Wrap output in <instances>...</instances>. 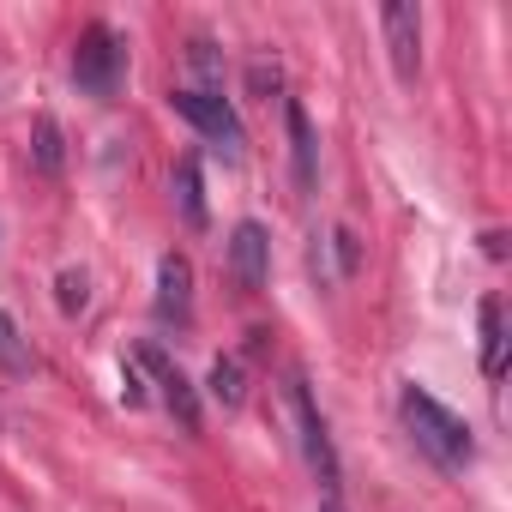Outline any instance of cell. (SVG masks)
Returning <instances> with one entry per match:
<instances>
[{"mask_svg":"<svg viewBox=\"0 0 512 512\" xmlns=\"http://www.w3.org/2000/svg\"><path fill=\"white\" fill-rule=\"evenodd\" d=\"M284 127H290V163H296V187L314 193L320 187V139H314V121L296 97H284Z\"/></svg>","mask_w":512,"mask_h":512,"instance_id":"9","label":"cell"},{"mask_svg":"<svg viewBox=\"0 0 512 512\" xmlns=\"http://www.w3.org/2000/svg\"><path fill=\"white\" fill-rule=\"evenodd\" d=\"M398 416H404V428H410V440H416V452H422L428 464H440V470H464V464L476 458V434H470V422H464L458 410H446L434 392H422L416 380L398 392Z\"/></svg>","mask_w":512,"mask_h":512,"instance_id":"1","label":"cell"},{"mask_svg":"<svg viewBox=\"0 0 512 512\" xmlns=\"http://www.w3.org/2000/svg\"><path fill=\"white\" fill-rule=\"evenodd\" d=\"M380 31H386V55H392L398 85H416V73H422V7H410V0H386V7H380Z\"/></svg>","mask_w":512,"mask_h":512,"instance_id":"6","label":"cell"},{"mask_svg":"<svg viewBox=\"0 0 512 512\" xmlns=\"http://www.w3.org/2000/svg\"><path fill=\"white\" fill-rule=\"evenodd\" d=\"M31 356H25V344H19V326H13V314L0 308V368H25Z\"/></svg>","mask_w":512,"mask_h":512,"instance_id":"17","label":"cell"},{"mask_svg":"<svg viewBox=\"0 0 512 512\" xmlns=\"http://www.w3.org/2000/svg\"><path fill=\"white\" fill-rule=\"evenodd\" d=\"M175 205H181V217H187V229H205L211 223V205H205V181H199V157L187 151L181 163H175Z\"/></svg>","mask_w":512,"mask_h":512,"instance_id":"10","label":"cell"},{"mask_svg":"<svg viewBox=\"0 0 512 512\" xmlns=\"http://www.w3.org/2000/svg\"><path fill=\"white\" fill-rule=\"evenodd\" d=\"M290 410H296V434H302V452H308V470H314L320 494H344L338 446H332V434H326V416H320V404H314V392H308V374H302V368L290 374Z\"/></svg>","mask_w":512,"mask_h":512,"instance_id":"3","label":"cell"},{"mask_svg":"<svg viewBox=\"0 0 512 512\" xmlns=\"http://www.w3.org/2000/svg\"><path fill=\"white\" fill-rule=\"evenodd\" d=\"M55 302H61L67 320H79V314L91 308V278H85V272H61V278H55Z\"/></svg>","mask_w":512,"mask_h":512,"instance_id":"14","label":"cell"},{"mask_svg":"<svg viewBox=\"0 0 512 512\" xmlns=\"http://www.w3.org/2000/svg\"><path fill=\"white\" fill-rule=\"evenodd\" d=\"M320 512H344V494H326V500H320Z\"/></svg>","mask_w":512,"mask_h":512,"instance_id":"20","label":"cell"},{"mask_svg":"<svg viewBox=\"0 0 512 512\" xmlns=\"http://www.w3.org/2000/svg\"><path fill=\"white\" fill-rule=\"evenodd\" d=\"M157 320L163 326H187L193 320V260L175 253V247L157 260Z\"/></svg>","mask_w":512,"mask_h":512,"instance_id":"8","label":"cell"},{"mask_svg":"<svg viewBox=\"0 0 512 512\" xmlns=\"http://www.w3.org/2000/svg\"><path fill=\"white\" fill-rule=\"evenodd\" d=\"M476 320H482V374L500 380L506 374V314H500V296H482Z\"/></svg>","mask_w":512,"mask_h":512,"instance_id":"11","label":"cell"},{"mask_svg":"<svg viewBox=\"0 0 512 512\" xmlns=\"http://www.w3.org/2000/svg\"><path fill=\"white\" fill-rule=\"evenodd\" d=\"M133 368H139V374H151V386H157L163 410H169V416H175L187 434H199V428H205V404H199V386H193V380H187V374H181V368H175V362L157 350V344H139V350H133Z\"/></svg>","mask_w":512,"mask_h":512,"instance_id":"5","label":"cell"},{"mask_svg":"<svg viewBox=\"0 0 512 512\" xmlns=\"http://www.w3.org/2000/svg\"><path fill=\"white\" fill-rule=\"evenodd\" d=\"M31 163H37V175H61L67 169V139H61L55 115H37V127H31Z\"/></svg>","mask_w":512,"mask_h":512,"instance_id":"12","label":"cell"},{"mask_svg":"<svg viewBox=\"0 0 512 512\" xmlns=\"http://www.w3.org/2000/svg\"><path fill=\"white\" fill-rule=\"evenodd\" d=\"M229 278L247 296H260L272 284V235L260 223H235V235H229Z\"/></svg>","mask_w":512,"mask_h":512,"instance_id":"7","label":"cell"},{"mask_svg":"<svg viewBox=\"0 0 512 512\" xmlns=\"http://www.w3.org/2000/svg\"><path fill=\"white\" fill-rule=\"evenodd\" d=\"M187 61H193V73L205 79V91H211V85H223V55H217V43H211V37H193V43H187Z\"/></svg>","mask_w":512,"mask_h":512,"instance_id":"15","label":"cell"},{"mask_svg":"<svg viewBox=\"0 0 512 512\" xmlns=\"http://www.w3.org/2000/svg\"><path fill=\"white\" fill-rule=\"evenodd\" d=\"M247 91L272 103V97L284 91V73H278V61H266V55H260V61H247Z\"/></svg>","mask_w":512,"mask_h":512,"instance_id":"16","label":"cell"},{"mask_svg":"<svg viewBox=\"0 0 512 512\" xmlns=\"http://www.w3.org/2000/svg\"><path fill=\"white\" fill-rule=\"evenodd\" d=\"M169 109H175L193 133H205L223 157H241L247 133H241V115L229 109V97H223V91H175V97H169Z\"/></svg>","mask_w":512,"mask_h":512,"instance_id":"4","label":"cell"},{"mask_svg":"<svg viewBox=\"0 0 512 512\" xmlns=\"http://www.w3.org/2000/svg\"><path fill=\"white\" fill-rule=\"evenodd\" d=\"M73 85L97 103H115V91L127 85V43L109 25H85L79 49H73Z\"/></svg>","mask_w":512,"mask_h":512,"instance_id":"2","label":"cell"},{"mask_svg":"<svg viewBox=\"0 0 512 512\" xmlns=\"http://www.w3.org/2000/svg\"><path fill=\"white\" fill-rule=\"evenodd\" d=\"M205 398L223 404V410H241V404H247V374H241L235 356H217V362H211V374H205Z\"/></svg>","mask_w":512,"mask_h":512,"instance_id":"13","label":"cell"},{"mask_svg":"<svg viewBox=\"0 0 512 512\" xmlns=\"http://www.w3.org/2000/svg\"><path fill=\"white\" fill-rule=\"evenodd\" d=\"M332 247H338V272L350 278V272H356V260H362V247H356V229H344V223H338V229H332Z\"/></svg>","mask_w":512,"mask_h":512,"instance_id":"18","label":"cell"},{"mask_svg":"<svg viewBox=\"0 0 512 512\" xmlns=\"http://www.w3.org/2000/svg\"><path fill=\"white\" fill-rule=\"evenodd\" d=\"M121 398H127V404H145V374H139L133 362H121Z\"/></svg>","mask_w":512,"mask_h":512,"instance_id":"19","label":"cell"}]
</instances>
